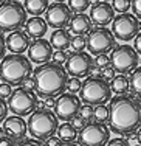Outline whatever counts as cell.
<instances>
[{
  "instance_id": "29",
  "label": "cell",
  "mask_w": 141,
  "mask_h": 146,
  "mask_svg": "<svg viewBox=\"0 0 141 146\" xmlns=\"http://www.w3.org/2000/svg\"><path fill=\"white\" fill-rule=\"evenodd\" d=\"M132 6V0H113L112 2V8L113 11H118L119 14L121 13H127Z\"/></svg>"
},
{
  "instance_id": "23",
  "label": "cell",
  "mask_w": 141,
  "mask_h": 146,
  "mask_svg": "<svg viewBox=\"0 0 141 146\" xmlns=\"http://www.w3.org/2000/svg\"><path fill=\"white\" fill-rule=\"evenodd\" d=\"M57 137L61 141H74L78 138V131L73 127L71 123H62L57 126Z\"/></svg>"
},
{
  "instance_id": "21",
  "label": "cell",
  "mask_w": 141,
  "mask_h": 146,
  "mask_svg": "<svg viewBox=\"0 0 141 146\" xmlns=\"http://www.w3.org/2000/svg\"><path fill=\"white\" fill-rule=\"evenodd\" d=\"M70 40H71V37H70V31H67V30H64V28H57V30H54L53 33H51V36H50V45L53 48H56V50H67L68 47H70Z\"/></svg>"
},
{
  "instance_id": "18",
  "label": "cell",
  "mask_w": 141,
  "mask_h": 146,
  "mask_svg": "<svg viewBox=\"0 0 141 146\" xmlns=\"http://www.w3.org/2000/svg\"><path fill=\"white\" fill-rule=\"evenodd\" d=\"M5 47L8 48L11 53H16V54H23L30 47V37L25 31H20V30H16V31H11L8 34V37L5 39Z\"/></svg>"
},
{
  "instance_id": "49",
  "label": "cell",
  "mask_w": 141,
  "mask_h": 146,
  "mask_svg": "<svg viewBox=\"0 0 141 146\" xmlns=\"http://www.w3.org/2000/svg\"><path fill=\"white\" fill-rule=\"evenodd\" d=\"M54 2H59V3H64L65 0H54Z\"/></svg>"
},
{
  "instance_id": "27",
  "label": "cell",
  "mask_w": 141,
  "mask_h": 146,
  "mask_svg": "<svg viewBox=\"0 0 141 146\" xmlns=\"http://www.w3.org/2000/svg\"><path fill=\"white\" fill-rule=\"evenodd\" d=\"M93 120L96 123H105L109 120V107L101 104V106H96L93 109Z\"/></svg>"
},
{
  "instance_id": "39",
  "label": "cell",
  "mask_w": 141,
  "mask_h": 146,
  "mask_svg": "<svg viewBox=\"0 0 141 146\" xmlns=\"http://www.w3.org/2000/svg\"><path fill=\"white\" fill-rule=\"evenodd\" d=\"M61 145H62V141H61V138L56 137V135L48 137L45 140V143H43V146H61Z\"/></svg>"
},
{
  "instance_id": "26",
  "label": "cell",
  "mask_w": 141,
  "mask_h": 146,
  "mask_svg": "<svg viewBox=\"0 0 141 146\" xmlns=\"http://www.w3.org/2000/svg\"><path fill=\"white\" fill-rule=\"evenodd\" d=\"M92 0H68V8H70V11H74L78 14V13H84L88 9V6H90Z\"/></svg>"
},
{
  "instance_id": "16",
  "label": "cell",
  "mask_w": 141,
  "mask_h": 146,
  "mask_svg": "<svg viewBox=\"0 0 141 146\" xmlns=\"http://www.w3.org/2000/svg\"><path fill=\"white\" fill-rule=\"evenodd\" d=\"M90 20L98 27H105L112 23L113 17H115V11H113L112 5L109 2H98L92 6L90 11Z\"/></svg>"
},
{
  "instance_id": "14",
  "label": "cell",
  "mask_w": 141,
  "mask_h": 146,
  "mask_svg": "<svg viewBox=\"0 0 141 146\" xmlns=\"http://www.w3.org/2000/svg\"><path fill=\"white\" fill-rule=\"evenodd\" d=\"M70 19H71V11L65 3L54 2L51 5H48L45 11V22L48 27H53L54 30L65 28L70 23Z\"/></svg>"
},
{
  "instance_id": "3",
  "label": "cell",
  "mask_w": 141,
  "mask_h": 146,
  "mask_svg": "<svg viewBox=\"0 0 141 146\" xmlns=\"http://www.w3.org/2000/svg\"><path fill=\"white\" fill-rule=\"evenodd\" d=\"M33 73V65L23 54L11 53L0 61V79L9 86H19Z\"/></svg>"
},
{
  "instance_id": "11",
  "label": "cell",
  "mask_w": 141,
  "mask_h": 146,
  "mask_svg": "<svg viewBox=\"0 0 141 146\" xmlns=\"http://www.w3.org/2000/svg\"><path fill=\"white\" fill-rule=\"evenodd\" d=\"M81 146H105L110 140V129L104 123H87L78 134Z\"/></svg>"
},
{
  "instance_id": "31",
  "label": "cell",
  "mask_w": 141,
  "mask_h": 146,
  "mask_svg": "<svg viewBox=\"0 0 141 146\" xmlns=\"http://www.w3.org/2000/svg\"><path fill=\"white\" fill-rule=\"evenodd\" d=\"M93 109H95V107H93V106H88V104L81 106L78 115L81 117L84 121H92V120H93Z\"/></svg>"
},
{
  "instance_id": "10",
  "label": "cell",
  "mask_w": 141,
  "mask_h": 146,
  "mask_svg": "<svg viewBox=\"0 0 141 146\" xmlns=\"http://www.w3.org/2000/svg\"><path fill=\"white\" fill-rule=\"evenodd\" d=\"M138 53L130 45H118L112 50L110 64L118 73H129L138 67Z\"/></svg>"
},
{
  "instance_id": "5",
  "label": "cell",
  "mask_w": 141,
  "mask_h": 146,
  "mask_svg": "<svg viewBox=\"0 0 141 146\" xmlns=\"http://www.w3.org/2000/svg\"><path fill=\"white\" fill-rule=\"evenodd\" d=\"M57 118L51 110L48 109H36L33 113H30V118L26 121V129L36 140L45 141L48 137L56 134L57 131Z\"/></svg>"
},
{
  "instance_id": "54",
  "label": "cell",
  "mask_w": 141,
  "mask_h": 146,
  "mask_svg": "<svg viewBox=\"0 0 141 146\" xmlns=\"http://www.w3.org/2000/svg\"><path fill=\"white\" fill-rule=\"evenodd\" d=\"M140 62H141V59H140Z\"/></svg>"
},
{
  "instance_id": "15",
  "label": "cell",
  "mask_w": 141,
  "mask_h": 146,
  "mask_svg": "<svg viewBox=\"0 0 141 146\" xmlns=\"http://www.w3.org/2000/svg\"><path fill=\"white\" fill-rule=\"evenodd\" d=\"M53 56V47L50 45L47 39L40 37V39H34L30 42L28 47V59L33 61L34 64H45Z\"/></svg>"
},
{
  "instance_id": "12",
  "label": "cell",
  "mask_w": 141,
  "mask_h": 146,
  "mask_svg": "<svg viewBox=\"0 0 141 146\" xmlns=\"http://www.w3.org/2000/svg\"><path fill=\"white\" fill-rule=\"evenodd\" d=\"M79 109H81V100L79 96H76L74 93H61V96L56 100V104H54L53 110L54 115H56L57 120L62 121H71L74 117L79 113Z\"/></svg>"
},
{
  "instance_id": "19",
  "label": "cell",
  "mask_w": 141,
  "mask_h": 146,
  "mask_svg": "<svg viewBox=\"0 0 141 146\" xmlns=\"http://www.w3.org/2000/svg\"><path fill=\"white\" fill-rule=\"evenodd\" d=\"M68 27H70V31L74 36H85V34L92 30V20L87 14L78 13V14L71 16Z\"/></svg>"
},
{
  "instance_id": "9",
  "label": "cell",
  "mask_w": 141,
  "mask_h": 146,
  "mask_svg": "<svg viewBox=\"0 0 141 146\" xmlns=\"http://www.w3.org/2000/svg\"><path fill=\"white\" fill-rule=\"evenodd\" d=\"M112 33L119 40H132L140 33V20L135 14L121 13L112 20Z\"/></svg>"
},
{
  "instance_id": "40",
  "label": "cell",
  "mask_w": 141,
  "mask_h": 146,
  "mask_svg": "<svg viewBox=\"0 0 141 146\" xmlns=\"http://www.w3.org/2000/svg\"><path fill=\"white\" fill-rule=\"evenodd\" d=\"M132 8H133V14L138 19H141V0H132Z\"/></svg>"
},
{
  "instance_id": "48",
  "label": "cell",
  "mask_w": 141,
  "mask_h": 146,
  "mask_svg": "<svg viewBox=\"0 0 141 146\" xmlns=\"http://www.w3.org/2000/svg\"><path fill=\"white\" fill-rule=\"evenodd\" d=\"M136 140H138V143L141 145V126H140V129H138V134H136Z\"/></svg>"
},
{
  "instance_id": "7",
  "label": "cell",
  "mask_w": 141,
  "mask_h": 146,
  "mask_svg": "<svg viewBox=\"0 0 141 146\" xmlns=\"http://www.w3.org/2000/svg\"><path fill=\"white\" fill-rule=\"evenodd\" d=\"M36 106L37 98L33 93V90H26L23 87L13 90V93L8 98V109L19 117H26L33 113V110H36Z\"/></svg>"
},
{
  "instance_id": "6",
  "label": "cell",
  "mask_w": 141,
  "mask_h": 146,
  "mask_svg": "<svg viewBox=\"0 0 141 146\" xmlns=\"http://www.w3.org/2000/svg\"><path fill=\"white\" fill-rule=\"evenodd\" d=\"M26 22V11L17 0H6L0 3V30L16 31Z\"/></svg>"
},
{
  "instance_id": "38",
  "label": "cell",
  "mask_w": 141,
  "mask_h": 146,
  "mask_svg": "<svg viewBox=\"0 0 141 146\" xmlns=\"http://www.w3.org/2000/svg\"><path fill=\"white\" fill-rule=\"evenodd\" d=\"M71 124H73V127H74L76 131H81L82 127H84L85 124H87V121H84L79 115H76V117L73 118V120H71Z\"/></svg>"
},
{
  "instance_id": "50",
  "label": "cell",
  "mask_w": 141,
  "mask_h": 146,
  "mask_svg": "<svg viewBox=\"0 0 141 146\" xmlns=\"http://www.w3.org/2000/svg\"><path fill=\"white\" fill-rule=\"evenodd\" d=\"M101 2H109V0H101Z\"/></svg>"
},
{
  "instance_id": "4",
  "label": "cell",
  "mask_w": 141,
  "mask_h": 146,
  "mask_svg": "<svg viewBox=\"0 0 141 146\" xmlns=\"http://www.w3.org/2000/svg\"><path fill=\"white\" fill-rule=\"evenodd\" d=\"M110 84L101 76H87L79 90V100L88 106H101L112 100Z\"/></svg>"
},
{
  "instance_id": "22",
  "label": "cell",
  "mask_w": 141,
  "mask_h": 146,
  "mask_svg": "<svg viewBox=\"0 0 141 146\" xmlns=\"http://www.w3.org/2000/svg\"><path fill=\"white\" fill-rule=\"evenodd\" d=\"M23 8L33 17H40L42 14H45L48 8V0H25Z\"/></svg>"
},
{
  "instance_id": "20",
  "label": "cell",
  "mask_w": 141,
  "mask_h": 146,
  "mask_svg": "<svg viewBox=\"0 0 141 146\" xmlns=\"http://www.w3.org/2000/svg\"><path fill=\"white\" fill-rule=\"evenodd\" d=\"M48 25L45 19L42 17H31L25 22V33L28 34V37H34V39H40L47 34Z\"/></svg>"
},
{
  "instance_id": "8",
  "label": "cell",
  "mask_w": 141,
  "mask_h": 146,
  "mask_svg": "<svg viewBox=\"0 0 141 146\" xmlns=\"http://www.w3.org/2000/svg\"><path fill=\"white\" fill-rule=\"evenodd\" d=\"M85 40H87L88 51L95 56L96 54H109V51L115 48V36L105 27H98L95 30H90Z\"/></svg>"
},
{
  "instance_id": "52",
  "label": "cell",
  "mask_w": 141,
  "mask_h": 146,
  "mask_svg": "<svg viewBox=\"0 0 141 146\" xmlns=\"http://www.w3.org/2000/svg\"><path fill=\"white\" fill-rule=\"evenodd\" d=\"M2 2H3V0H0V3H2Z\"/></svg>"
},
{
  "instance_id": "17",
  "label": "cell",
  "mask_w": 141,
  "mask_h": 146,
  "mask_svg": "<svg viewBox=\"0 0 141 146\" xmlns=\"http://www.w3.org/2000/svg\"><path fill=\"white\" fill-rule=\"evenodd\" d=\"M3 131L13 140H22L26 135V132H28V129H26V121L19 115L6 117L3 120Z\"/></svg>"
},
{
  "instance_id": "47",
  "label": "cell",
  "mask_w": 141,
  "mask_h": 146,
  "mask_svg": "<svg viewBox=\"0 0 141 146\" xmlns=\"http://www.w3.org/2000/svg\"><path fill=\"white\" fill-rule=\"evenodd\" d=\"M61 146H79V145H76L74 141H62Z\"/></svg>"
},
{
  "instance_id": "30",
  "label": "cell",
  "mask_w": 141,
  "mask_h": 146,
  "mask_svg": "<svg viewBox=\"0 0 141 146\" xmlns=\"http://www.w3.org/2000/svg\"><path fill=\"white\" fill-rule=\"evenodd\" d=\"M81 86H82V81L81 78H76V76H70L67 79V84H65V89H68L70 93H78L81 90Z\"/></svg>"
},
{
  "instance_id": "55",
  "label": "cell",
  "mask_w": 141,
  "mask_h": 146,
  "mask_svg": "<svg viewBox=\"0 0 141 146\" xmlns=\"http://www.w3.org/2000/svg\"><path fill=\"white\" fill-rule=\"evenodd\" d=\"M17 2H19V0H17Z\"/></svg>"
},
{
  "instance_id": "24",
  "label": "cell",
  "mask_w": 141,
  "mask_h": 146,
  "mask_svg": "<svg viewBox=\"0 0 141 146\" xmlns=\"http://www.w3.org/2000/svg\"><path fill=\"white\" fill-rule=\"evenodd\" d=\"M112 92H115L116 95H126L129 92L130 86H129V78L126 75H118L112 79V84H110Z\"/></svg>"
},
{
  "instance_id": "42",
  "label": "cell",
  "mask_w": 141,
  "mask_h": 146,
  "mask_svg": "<svg viewBox=\"0 0 141 146\" xmlns=\"http://www.w3.org/2000/svg\"><path fill=\"white\" fill-rule=\"evenodd\" d=\"M43 109H53L54 107V104H56V100L53 98V96H45V100H43Z\"/></svg>"
},
{
  "instance_id": "2",
  "label": "cell",
  "mask_w": 141,
  "mask_h": 146,
  "mask_svg": "<svg viewBox=\"0 0 141 146\" xmlns=\"http://www.w3.org/2000/svg\"><path fill=\"white\" fill-rule=\"evenodd\" d=\"M68 79V73L61 64L45 62L40 64L33 72L34 90L39 96H56L64 93L65 84Z\"/></svg>"
},
{
  "instance_id": "13",
  "label": "cell",
  "mask_w": 141,
  "mask_h": 146,
  "mask_svg": "<svg viewBox=\"0 0 141 146\" xmlns=\"http://www.w3.org/2000/svg\"><path fill=\"white\" fill-rule=\"evenodd\" d=\"M93 59L85 51H76L70 54L68 59L65 61V72L70 73V76L76 78H87L93 70Z\"/></svg>"
},
{
  "instance_id": "35",
  "label": "cell",
  "mask_w": 141,
  "mask_h": 146,
  "mask_svg": "<svg viewBox=\"0 0 141 146\" xmlns=\"http://www.w3.org/2000/svg\"><path fill=\"white\" fill-rule=\"evenodd\" d=\"M13 93V89L9 84H6V82H2L0 84V98H9V95Z\"/></svg>"
},
{
  "instance_id": "1",
  "label": "cell",
  "mask_w": 141,
  "mask_h": 146,
  "mask_svg": "<svg viewBox=\"0 0 141 146\" xmlns=\"http://www.w3.org/2000/svg\"><path fill=\"white\" fill-rule=\"evenodd\" d=\"M110 131L118 135H129L141 126V101L129 95H118L109 106Z\"/></svg>"
},
{
  "instance_id": "41",
  "label": "cell",
  "mask_w": 141,
  "mask_h": 146,
  "mask_svg": "<svg viewBox=\"0 0 141 146\" xmlns=\"http://www.w3.org/2000/svg\"><path fill=\"white\" fill-rule=\"evenodd\" d=\"M0 146H16L14 140L8 135H0Z\"/></svg>"
},
{
  "instance_id": "34",
  "label": "cell",
  "mask_w": 141,
  "mask_h": 146,
  "mask_svg": "<svg viewBox=\"0 0 141 146\" xmlns=\"http://www.w3.org/2000/svg\"><path fill=\"white\" fill-rule=\"evenodd\" d=\"M115 73H116V72H115V68H113L112 65H107L105 68H102V78H104L105 81L109 82V81H112V79L116 76Z\"/></svg>"
},
{
  "instance_id": "51",
  "label": "cell",
  "mask_w": 141,
  "mask_h": 146,
  "mask_svg": "<svg viewBox=\"0 0 141 146\" xmlns=\"http://www.w3.org/2000/svg\"><path fill=\"white\" fill-rule=\"evenodd\" d=\"M140 30H141V22H140Z\"/></svg>"
},
{
  "instance_id": "53",
  "label": "cell",
  "mask_w": 141,
  "mask_h": 146,
  "mask_svg": "<svg viewBox=\"0 0 141 146\" xmlns=\"http://www.w3.org/2000/svg\"><path fill=\"white\" fill-rule=\"evenodd\" d=\"M136 146H141V145H136Z\"/></svg>"
},
{
  "instance_id": "43",
  "label": "cell",
  "mask_w": 141,
  "mask_h": 146,
  "mask_svg": "<svg viewBox=\"0 0 141 146\" xmlns=\"http://www.w3.org/2000/svg\"><path fill=\"white\" fill-rule=\"evenodd\" d=\"M133 48H135V51L138 54H141V33H138L135 36V39H133Z\"/></svg>"
},
{
  "instance_id": "33",
  "label": "cell",
  "mask_w": 141,
  "mask_h": 146,
  "mask_svg": "<svg viewBox=\"0 0 141 146\" xmlns=\"http://www.w3.org/2000/svg\"><path fill=\"white\" fill-rule=\"evenodd\" d=\"M51 59H53V62H56V64H65V61L68 59V54H67V51H64V50H56V51H53Z\"/></svg>"
},
{
  "instance_id": "32",
  "label": "cell",
  "mask_w": 141,
  "mask_h": 146,
  "mask_svg": "<svg viewBox=\"0 0 141 146\" xmlns=\"http://www.w3.org/2000/svg\"><path fill=\"white\" fill-rule=\"evenodd\" d=\"M93 65L96 68H99V70H102V68H105L107 65H110L109 54H96V59L93 61Z\"/></svg>"
},
{
  "instance_id": "28",
  "label": "cell",
  "mask_w": 141,
  "mask_h": 146,
  "mask_svg": "<svg viewBox=\"0 0 141 146\" xmlns=\"http://www.w3.org/2000/svg\"><path fill=\"white\" fill-rule=\"evenodd\" d=\"M70 48L74 53H76V51H84V48H87L85 36H73L70 40Z\"/></svg>"
},
{
  "instance_id": "37",
  "label": "cell",
  "mask_w": 141,
  "mask_h": 146,
  "mask_svg": "<svg viewBox=\"0 0 141 146\" xmlns=\"http://www.w3.org/2000/svg\"><path fill=\"white\" fill-rule=\"evenodd\" d=\"M6 117H8V104L3 98H0V123H3Z\"/></svg>"
},
{
  "instance_id": "25",
  "label": "cell",
  "mask_w": 141,
  "mask_h": 146,
  "mask_svg": "<svg viewBox=\"0 0 141 146\" xmlns=\"http://www.w3.org/2000/svg\"><path fill=\"white\" fill-rule=\"evenodd\" d=\"M129 86L133 93L141 96V67H136L129 78Z\"/></svg>"
},
{
  "instance_id": "46",
  "label": "cell",
  "mask_w": 141,
  "mask_h": 146,
  "mask_svg": "<svg viewBox=\"0 0 141 146\" xmlns=\"http://www.w3.org/2000/svg\"><path fill=\"white\" fill-rule=\"evenodd\" d=\"M5 50H6V47H5V39H3V36L0 34V61H2L3 56H5Z\"/></svg>"
},
{
  "instance_id": "36",
  "label": "cell",
  "mask_w": 141,
  "mask_h": 146,
  "mask_svg": "<svg viewBox=\"0 0 141 146\" xmlns=\"http://www.w3.org/2000/svg\"><path fill=\"white\" fill-rule=\"evenodd\" d=\"M105 146H130V145H129V141H127L126 138L118 137V138H112V140H109Z\"/></svg>"
},
{
  "instance_id": "45",
  "label": "cell",
  "mask_w": 141,
  "mask_h": 146,
  "mask_svg": "<svg viewBox=\"0 0 141 146\" xmlns=\"http://www.w3.org/2000/svg\"><path fill=\"white\" fill-rule=\"evenodd\" d=\"M19 146H43V143H40L39 140H25V141H22Z\"/></svg>"
},
{
  "instance_id": "44",
  "label": "cell",
  "mask_w": 141,
  "mask_h": 146,
  "mask_svg": "<svg viewBox=\"0 0 141 146\" xmlns=\"http://www.w3.org/2000/svg\"><path fill=\"white\" fill-rule=\"evenodd\" d=\"M22 87L23 89H26V90H33L34 89V81H33V78H26V79H23L22 81Z\"/></svg>"
}]
</instances>
